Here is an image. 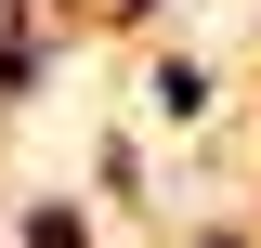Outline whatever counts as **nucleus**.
<instances>
[{"label":"nucleus","mask_w":261,"mask_h":248,"mask_svg":"<svg viewBox=\"0 0 261 248\" xmlns=\"http://www.w3.org/2000/svg\"><path fill=\"white\" fill-rule=\"evenodd\" d=\"M79 196H92V209H144V196H157V157H144V131H105L92 144V170H79Z\"/></svg>","instance_id":"obj_1"},{"label":"nucleus","mask_w":261,"mask_h":248,"mask_svg":"<svg viewBox=\"0 0 261 248\" xmlns=\"http://www.w3.org/2000/svg\"><path fill=\"white\" fill-rule=\"evenodd\" d=\"M144 92H157V118H222V65H209V53H144Z\"/></svg>","instance_id":"obj_2"},{"label":"nucleus","mask_w":261,"mask_h":248,"mask_svg":"<svg viewBox=\"0 0 261 248\" xmlns=\"http://www.w3.org/2000/svg\"><path fill=\"white\" fill-rule=\"evenodd\" d=\"M13 248H105L92 196H13Z\"/></svg>","instance_id":"obj_3"},{"label":"nucleus","mask_w":261,"mask_h":248,"mask_svg":"<svg viewBox=\"0 0 261 248\" xmlns=\"http://www.w3.org/2000/svg\"><path fill=\"white\" fill-rule=\"evenodd\" d=\"M53 92V27H39V13H13V27H0V118H13V105H39Z\"/></svg>","instance_id":"obj_4"},{"label":"nucleus","mask_w":261,"mask_h":248,"mask_svg":"<svg viewBox=\"0 0 261 248\" xmlns=\"http://www.w3.org/2000/svg\"><path fill=\"white\" fill-rule=\"evenodd\" d=\"M183 248H261V222H183Z\"/></svg>","instance_id":"obj_5"},{"label":"nucleus","mask_w":261,"mask_h":248,"mask_svg":"<svg viewBox=\"0 0 261 248\" xmlns=\"http://www.w3.org/2000/svg\"><path fill=\"white\" fill-rule=\"evenodd\" d=\"M157 13H170V0H105V27H157Z\"/></svg>","instance_id":"obj_6"},{"label":"nucleus","mask_w":261,"mask_h":248,"mask_svg":"<svg viewBox=\"0 0 261 248\" xmlns=\"http://www.w3.org/2000/svg\"><path fill=\"white\" fill-rule=\"evenodd\" d=\"M13 13H27V0H0V27H13Z\"/></svg>","instance_id":"obj_7"}]
</instances>
